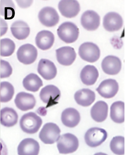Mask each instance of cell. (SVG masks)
Wrapping results in <instances>:
<instances>
[{"mask_svg": "<svg viewBox=\"0 0 125 155\" xmlns=\"http://www.w3.org/2000/svg\"><path fill=\"white\" fill-rule=\"evenodd\" d=\"M42 119L35 113L30 112L22 116L19 124L22 130L28 134L37 133L42 125Z\"/></svg>", "mask_w": 125, "mask_h": 155, "instance_id": "obj_1", "label": "cell"}, {"mask_svg": "<svg viewBox=\"0 0 125 155\" xmlns=\"http://www.w3.org/2000/svg\"><path fill=\"white\" fill-rule=\"evenodd\" d=\"M59 38L66 43H72L78 38L79 30L77 25L71 22H65L57 30Z\"/></svg>", "mask_w": 125, "mask_h": 155, "instance_id": "obj_2", "label": "cell"}, {"mask_svg": "<svg viewBox=\"0 0 125 155\" xmlns=\"http://www.w3.org/2000/svg\"><path fill=\"white\" fill-rule=\"evenodd\" d=\"M58 140L57 147L60 153H72L78 149V139L76 136L71 133H66L60 136Z\"/></svg>", "mask_w": 125, "mask_h": 155, "instance_id": "obj_3", "label": "cell"}, {"mask_svg": "<svg viewBox=\"0 0 125 155\" xmlns=\"http://www.w3.org/2000/svg\"><path fill=\"white\" fill-rule=\"evenodd\" d=\"M79 54L83 60L89 63L97 61L100 57L99 47L91 42H84L79 48Z\"/></svg>", "mask_w": 125, "mask_h": 155, "instance_id": "obj_4", "label": "cell"}, {"mask_svg": "<svg viewBox=\"0 0 125 155\" xmlns=\"http://www.w3.org/2000/svg\"><path fill=\"white\" fill-rule=\"evenodd\" d=\"M61 130L55 124L48 123L44 125L39 133L41 141L46 144L54 143L60 137Z\"/></svg>", "mask_w": 125, "mask_h": 155, "instance_id": "obj_5", "label": "cell"}, {"mask_svg": "<svg viewBox=\"0 0 125 155\" xmlns=\"http://www.w3.org/2000/svg\"><path fill=\"white\" fill-rule=\"evenodd\" d=\"M107 133L103 128L94 127L87 130L84 136L86 143L91 147L99 146L106 140Z\"/></svg>", "mask_w": 125, "mask_h": 155, "instance_id": "obj_6", "label": "cell"}, {"mask_svg": "<svg viewBox=\"0 0 125 155\" xmlns=\"http://www.w3.org/2000/svg\"><path fill=\"white\" fill-rule=\"evenodd\" d=\"M61 92L59 88L53 85H48L42 88L40 93L41 100L47 104L46 108L50 107L58 104Z\"/></svg>", "mask_w": 125, "mask_h": 155, "instance_id": "obj_7", "label": "cell"}, {"mask_svg": "<svg viewBox=\"0 0 125 155\" xmlns=\"http://www.w3.org/2000/svg\"><path fill=\"white\" fill-rule=\"evenodd\" d=\"M17 55L18 60L21 63L25 65H30L37 59V50L33 45L26 44L19 47Z\"/></svg>", "mask_w": 125, "mask_h": 155, "instance_id": "obj_8", "label": "cell"}, {"mask_svg": "<svg viewBox=\"0 0 125 155\" xmlns=\"http://www.w3.org/2000/svg\"><path fill=\"white\" fill-rule=\"evenodd\" d=\"M38 19L41 24L47 27L55 26L59 22V14L54 8L50 7H44L39 13Z\"/></svg>", "mask_w": 125, "mask_h": 155, "instance_id": "obj_9", "label": "cell"}, {"mask_svg": "<svg viewBox=\"0 0 125 155\" xmlns=\"http://www.w3.org/2000/svg\"><path fill=\"white\" fill-rule=\"evenodd\" d=\"M58 8L62 15L69 18H74L81 10L79 3L75 0L61 1L58 4Z\"/></svg>", "mask_w": 125, "mask_h": 155, "instance_id": "obj_10", "label": "cell"}, {"mask_svg": "<svg viewBox=\"0 0 125 155\" xmlns=\"http://www.w3.org/2000/svg\"><path fill=\"white\" fill-rule=\"evenodd\" d=\"M119 90V85L116 80L109 79L104 80L96 89L99 94L106 99L113 97Z\"/></svg>", "mask_w": 125, "mask_h": 155, "instance_id": "obj_11", "label": "cell"}, {"mask_svg": "<svg viewBox=\"0 0 125 155\" xmlns=\"http://www.w3.org/2000/svg\"><path fill=\"white\" fill-rule=\"evenodd\" d=\"M81 23L82 26L86 30L94 31L100 25V16L94 11H87L81 16Z\"/></svg>", "mask_w": 125, "mask_h": 155, "instance_id": "obj_12", "label": "cell"}, {"mask_svg": "<svg viewBox=\"0 0 125 155\" xmlns=\"http://www.w3.org/2000/svg\"><path fill=\"white\" fill-rule=\"evenodd\" d=\"M123 24L122 17L116 12H109L104 17L103 25L107 31L113 32L118 31L122 28Z\"/></svg>", "mask_w": 125, "mask_h": 155, "instance_id": "obj_13", "label": "cell"}, {"mask_svg": "<svg viewBox=\"0 0 125 155\" xmlns=\"http://www.w3.org/2000/svg\"><path fill=\"white\" fill-rule=\"evenodd\" d=\"M57 60L62 65L69 66L75 61L76 53L73 47L66 46L56 50Z\"/></svg>", "mask_w": 125, "mask_h": 155, "instance_id": "obj_14", "label": "cell"}, {"mask_svg": "<svg viewBox=\"0 0 125 155\" xmlns=\"http://www.w3.org/2000/svg\"><path fill=\"white\" fill-rule=\"evenodd\" d=\"M101 66L105 74L110 75H116L120 71L122 62L117 57L109 55L105 57L103 60Z\"/></svg>", "mask_w": 125, "mask_h": 155, "instance_id": "obj_15", "label": "cell"}, {"mask_svg": "<svg viewBox=\"0 0 125 155\" xmlns=\"http://www.w3.org/2000/svg\"><path fill=\"white\" fill-rule=\"evenodd\" d=\"M15 103L19 110L26 111L34 108L36 105V101L33 94L21 92L17 94Z\"/></svg>", "mask_w": 125, "mask_h": 155, "instance_id": "obj_16", "label": "cell"}, {"mask_svg": "<svg viewBox=\"0 0 125 155\" xmlns=\"http://www.w3.org/2000/svg\"><path fill=\"white\" fill-rule=\"evenodd\" d=\"M38 71L44 79L51 80L56 76L57 69L53 62L48 59H42L39 62Z\"/></svg>", "mask_w": 125, "mask_h": 155, "instance_id": "obj_17", "label": "cell"}, {"mask_svg": "<svg viewBox=\"0 0 125 155\" xmlns=\"http://www.w3.org/2000/svg\"><path fill=\"white\" fill-rule=\"evenodd\" d=\"M39 151V143L31 138L22 140L18 148V154L19 155H37Z\"/></svg>", "mask_w": 125, "mask_h": 155, "instance_id": "obj_18", "label": "cell"}, {"mask_svg": "<svg viewBox=\"0 0 125 155\" xmlns=\"http://www.w3.org/2000/svg\"><path fill=\"white\" fill-rule=\"evenodd\" d=\"M54 36L53 33L48 30H42L36 35L35 41L36 45L42 50H47L53 46Z\"/></svg>", "mask_w": 125, "mask_h": 155, "instance_id": "obj_19", "label": "cell"}, {"mask_svg": "<svg viewBox=\"0 0 125 155\" xmlns=\"http://www.w3.org/2000/svg\"><path fill=\"white\" fill-rule=\"evenodd\" d=\"M61 121L64 125L70 128H74L78 124L81 120L79 112L73 108H68L63 111Z\"/></svg>", "mask_w": 125, "mask_h": 155, "instance_id": "obj_20", "label": "cell"}, {"mask_svg": "<svg viewBox=\"0 0 125 155\" xmlns=\"http://www.w3.org/2000/svg\"><path fill=\"white\" fill-rule=\"evenodd\" d=\"M108 112V106L104 101H99L92 107L90 114L92 118L98 122H101L107 118Z\"/></svg>", "mask_w": 125, "mask_h": 155, "instance_id": "obj_21", "label": "cell"}, {"mask_svg": "<svg viewBox=\"0 0 125 155\" xmlns=\"http://www.w3.org/2000/svg\"><path fill=\"white\" fill-rule=\"evenodd\" d=\"M74 99L78 105L83 107H88L95 101V94L90 89L83 88L75 93Z\"/></svg>", "mask_w": 125, "mask_h": 155, "instance_id": "obj_22", "label": "cell"}, {"mask_svg": "<svg viewBox=\"0 0 125 155\" xmlns=\"http://www.w3.org/2000/svg\"><path fill=\"white\" fill-rule=\"evenodd\" d=\"M99 76L97 69L95 66L92 65H86L81 73V81L83 84L87 86L94 84Z\"/></svg>", "mask_w": 125, "mask_h": 155, "instance_id": "obj_23", "label": "cell"}, {"mask_svg": "<svg viewBox=\"0 0 125 155\" xmlns=\"http://www.w3.org/2000/svg\"><path fill=\"white\" fill-rule=\"evenodd\" d=\"M12 35L19 40L26 39L30 35V29L29 25L23 21H17L13 23L11 27Z\"/></svg>", "mask_w": 125, "mask_h": 155, "instance_id": "obj_24", "label": "cell"}, {"mask_svg": "<svg viewBox=\"0 0 125 155\" xmlns=\"http://www.w3.org/2000/svg\"><path fill=\"white\" fill-rule=\"evenodd\" d=\"M18 114L14 109L6 107L1 110V123L6 127H12L18 122Z\"/></svg>", "mask_w": 125, "mask_h": 155, "instance_id": "obj_25", "label": "cell"}, {"mask_svg": "<svg viewBox=\"0 0 125 155\" xmlns=\"http://www.w3.org/2000/svg\"><path fill=\"white\" fill-rule=\"evenodd\" d=\"M110 117L117 123H122L125 121V104L123 102H115L110 108Z\"/></svg>", "mask_w": 125, "mask_h": 155, "instance_id": "obj_26", "label": "cell"}, {"mask_svg": "<svg viewBox=\"0 0 125 155\" xmlns=\"http://www.w3.org/2000/svg\"><path fill=\"white\" fill-rule=\"evenodd\" d=\"M23 86L25 89L31 92H37L43 86L42 80L36 74H29L24 78Z\"/></svg>", "mask_w": 125, "mask_h": 155, "instance_id": "obj_27", "label": "cell"}, {"mask_svg": "<svg viewBox=\"0 0 125 155\" xmlns=\"http://www.w3.org/2000/svg\"><path fill=\"white\" fill-rule=\"evenodd\" d=\"M1 15L5 19L10 20L13 19L15 15V7L12 0H1Z\"/></svg>", "mask_w": 125, "mask_h": 155, "instance_id": "obj_28", "label": "cell"}, {"mask_svg": "<svg viewBox=\"0 0 125 155\" xmlns=\"http://www.w3.org/2000/svg\"><path fill=\"white\" fill-rule=\"evenodd\" d=\"M1 102L6 103L12 99L14 94V88L9 82H2L1 83Z\"/></svg>", "mask_w": 125, "mask_h": 155, "instance_id": "obj_29", "label": "cell"}, {"mask_svg": "<svg viewBox=\"0 0 125 155\" xmlns=\"http://www.w3.org/2000/svg\"><path fill=\"white\" fill-rule=\"evenodd\" d=\"M110 148L112 152L117 155L125 153V138L122 136H116L113 138L110 143Z\"/></svg>", "mask_w": 125, "mask_h": 155, "instance_id": "obj_30", "label": "cell"}, {"mask_svg": "<svg viewBox=\"0 0 125 155\" xmlns=\"http://www.w3.org/2000/svg\"><path fill=\"white\" fill-rule=\"evenodd\" d=\"M15 48V44L10 39L6 38L1 40V56H10L14 53Z\"/></svg>", "mask_w": 125, "mask_h": 155, "instance_id": "obj_31", "label": "cell"}, {"mask_svg": "<svg viewBox=\"0 0 125 155\" xmlns=\"http://www.w3.org/2000/svg\"><path fill=\"white\" fill-rule=\"evenodd\" d=\"M12 67L9 63L6 61L1 60V78L9 77L12 73Z\"/></svg>", "mask_w": 125, "mask_h": 155, "instance_id": "obj_32", "label": "cell"}, {"mask_svg": "<svg viewBox=\"0 0 125 155\" xmlns=\"http://www.w3.org/2000/svg\"><path fill=\"white\" fill-rule=\"evenodd\" d=\"M16 2H17V4L19 7L21 8H27L30 7L32 4L33 1H31V0H26V1H18V0H16Z\"/></svg>", "mask_w": 125, "mask_h": 155, "instance_id": "obj_33", "label": "cell"}, {"mask_svg": "<svg viewBox=\"0 0 125 155\" xmlns=\"http://www.w3.org/2000/svg\"><path fill=\"white\" fill-rule=\"evenodd\" d=\"M8 30V24L7 22L2 19L1 18V36L5 35Z\"/></svg>", "mask_w": 125, "mask_h": 155, "instance_id": "obj_34", "label": "cell"}]
</instances>
